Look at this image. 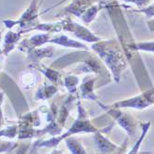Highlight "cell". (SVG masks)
Segmentation results:
<instances>
[{"instance_id": "obj_1", "label": "cell", "mask_w": 154, "mask_h": 154, "mask_svg": "<svg viewBox=\"0 0 154 154\" xmlns=\"http://www.w3.org/2000/svg\"><path fill=\"white\" fill-rule=\"evenodd\" d=\"M91 49L112 73L113 80L119 83L123 72L127 67L126 55L120 43L116 39H101L92 44Z\"/></svg>"}, {"instance_id": "obj_2", "label": "cell", "mask_w": 154, "mask_h": 154, "mask_svg": "<svg viewBox=\"0 0 154 154\" xmlns=\"http://www.w3.org/2000/svg\"><path fill=\"white\" fill-rule=\"evenodd\" d=\"M77 118L72 123L71 127L65 132V133L58 136V137H51L48 139L41 140L35 142V147L37 148H56L60 145V143L64 140L66 137H72L73 135L80 134V133H96V132L102 130L98 129L95 126V125L91 122L89 119L88 113L86 112L85 109L83 107L81 100H78L77 103Z\"/></svg>"}, {"instance_id": "obj_3", "label": "cell", "mask_w": 154, "mask_h": 154, "mask_svg": "<svg viewBox=\"0 0 154 154\" xmlns=\"http://www.w3.org/2000/svg\"><path fill=\"white\" fill-rule=\"evenodd\" d=\"M39 17V1L31 0L30 5L18 20H4L3 23L8 29H12L13 27L18 26L19 32L23 35L25 32H32V29L41 23Z\"/></svg>"}, {"instance_id": "obj_4", "label": "cell", "mask_w": 154, "mask_h": 154, "mask_svg": "<svg viewBox=\"0 0 154 154\" xmlns=\"http://www.w3.org/2000/svg\"><path fill=\"white\" fill-rule=\"evenodd\" d=\"M97 103L115 121L116 124L120 125V127H122L124 129V131L127 134L128 137H136L138 122L135 118V116H133L127 112L123 111V109H118L109 105H105L100 101H98Z\"/></svg>"}, {"instance_id": "obj_5", "label": "cell", "mask_w": 154, "mask_h": 154, "mask_svg": "<svg viewBox=\"0 0 154 154\" xmlns=\"http://www.w3.org/2000/svg\"><path fill=\"white\" fill-rule=\"evenodd\" d=\"M60 23L63 32H71L72 35H73L80 41L94 44L101 40L100 37L96 35L85 25H82L78 23H76L70 16H65L64 19L60 20Z\"/></svg>"}, {"instance_id": "obj_6", "label": "cell", "mask_w": 154, "mask_h": 154, "mask_svg": "<svg viewBox=\"0 0 154 154\" xmlns=\"http://www.w3.org/2000/svg\"><path fill=\"white\" fill-rule=\"evenodd\" d=\"M154 104V88H149L141 92L140 94L112 103L109 106L118 109H145Z\"/></svg>"}, {"instance_id": "obj_7", "label": "cell", "mask_w": 154, "mask_h": 154, "mask_svg": "<svg viewBox=\"0 0 154 154\" xmlns=\"http://www.w3.org/2000/svg\"><path fill=\"white\" fill-rule=\"evenodd\" d=\"M98 1L100 0H72V2L68 6L64 7L61 11L56 16L65 17L72 15L76 18L81 19L86 10Z\"/></svg>"}, {"instance_id": "obj_8", "label": "cell", "mask_w": 154, "mask_h": 154, "mask_svg": "<svg viewBox=\"0 0 154 154\" xmlns=\"http://www.w3.org/2000/svg\"><path fill=\"white\" fill-rule=\"evenodd\" d=\"M112 125L94 133L93 141L95 143L97 154H112L117 149L118 145L112 142L107 137H105L102 134V133H108V132H109L112 130Z\"/></svg>"}, {"instance_id": "obj_9", "label": "cell", "mask_w": 154, "mask_h": 154, "mask_svg": "<svg viewBox=\"0 0 154 154\" xmlns=\"http://www.w3.org/2000/svg\"><path fill=\"white\" fill-rule=\"evenodd\" d=\"M51 37H52V35L48 34V32H43V34L34 35L29 38L21 40L19 43L17 48H19V50L26 53L30 49L41 48L43 46H45L46 44H48Z\"/></svg>"}, {"instance_id": "obj_10", "label": "cell", "mask_w": 154, "mask_h": 154, "mask_svg": "<svg viewBox=\"0 0 154 154\" xmlns=\"http://www.w3.org/2000/svg\"><path fill=\"white\" fill-rule=\"evenodd\" d=\"M48 44H54V45L60 46L63 48H71L78 50H89V48L81 41H77L70 38L66 35H57L52 36L48 42Z\"/></svg>"}, {"instance_id": "obj_11", "label": "cell", "mask_w": 154, "mask_h": 154, "mask_svg": "<svg viewBox=\"0 0 154 154\" xmlns=\"http://www.w3.org/2000/svg\"><path fill=\"white\" fill-rule=\"evenodd\" d=\"M23 34L20 32H13L9 30L5 35L3 41H2V52L5 57H8L19 45V43L21 41Z\"/></svg>"}, {"instance_id": "obj_12", "label": "cell", "mask_w": 154, "mask_h": 154, "mask_svg": "<svg viewBox=\"0 0 154 154\" xmlns=\"http://www.w3.org/2000/svg\"><path fill=\"white\" fill-rule=\"evenodd\" d=\"M97 77H93V78H87L85 81H84L81 85H79V97L83 100H92L98 102V97L95 93V85L97 81Z\"/></svg>"}, {"instance_id": "obj_13", "label": "cell", "mask_w": 154, "mask_h": 154, "mask_svg": "<svg viewBox=\"0 0 154 154\" xmlns=\"http://www.w3.org/2000/svg\"><path fill=\"white\" fill-rule=\"evenodd\" d=\"M54 48L51 47L48 48H32L26 52L27 60L31 64H38L44 59H50L54 55Z\"/></svg>"}, {"instance_id": "obj_14", "label": "cell", "mask_w": 154, "mask_h": 154, "mask_svg": "<svg viewBox=\"0 0 154 154\" xmlns=\"http://www.w3.org/2000/svg\"><path fill=\"white\" fill-rule=\"evenodd\" d=\"M30 67L35 68L37 71L41 72L44 75H45L46 78L53 85H59L60 82H62L61 79V74L58 70H55L51 67H47V66L43 65L41 63L38 64H30Z\"/></svg>"}, {"instance_id": "obj_15", "label": "cell", "mask_w": 154, "mask_h": 154, "mask_svg": "<svg viewBox=\"0 0 154 154\" xmlns=\"http://www.w3.org/2000/svg\"><path fill=\"white\" fill-rule=\"evenodd\" d=\"M58 85H55L53 84L47 85L44 84L39 86L37 89L35 95V100H48L52 98L56 93L58 92Z\"/></svg>"}, {"instance_id": "obj_16", "label": "cell", "mask_w": 154, "mask_h": 154, "mask_svg": "<svg viewBox=\"0 0 154 154\" xmlns=\"http://www.w3.org/2000/svg\"><path fill=\"white\" fill-rule=\"evenodd\" d=\"M151 125V122L150 121H148V122L145 123H140V126H141V134L139 136V137L137 138V140L135 142V144L133 145V147L131 148V149L126 152L125 154H139V149L141 147V144L143 140L145 139L148 132L150 128Z\"/></svg>"}, {"instance_id": "obj_17", "label": "cell", "mask_w": 154, "mask_h": 154, "mask_svg": "<svg viewBox=\"0 0 154 154\" xmlns=\"http://www.w3.org/2000/svg\"><path fill=\"white\" fill-rule=\"evenodd\" d=\"M65 145L72 154H87L82 143L73 137H69L64 139Z\"/></svg>"}, {"instance_id": "obj_18", "label": "cell", "mask_w": 154, "mask_h": 154, "mask_svg": "<svg viewBox=\"0 0 154 154\" xmlns=\"http://www.w3.org/2000/svg\"><path fill=\"white\" fill-rule=\"evenodd\" d=\"M101 9H103V7L100 4V2L98 1L97 3L92 5L88 9L86 10V11L85 12V14L81 18V20H83V23L85 24V26L89 25L92 23V21L96 19L98 12H100Z\"/></svg>"}, {"instance_id": "obj_19", "label": "cell", "mask_w": 154, "mask_h": 154, "mask_svg": "<svg viewBox=\"0 0 154 154\" xmlns=\"http://www.w3.org/2000/svg\"><path fill=\"white\" fill-rule=\"evenodd\" d=\"M32 31H40L44 32H48V34H59V32H62V26L61 23L60 21H56V23H38Z\"/></svg>"}, {"instance_id": "obj_20", "label": "cell", "mask_w": 154, "mask_h": 154, "mask_svg": "<svg viewBox=\"0 0 154 154\" xmlns=\"http://www.w3.org/2000/svg\"><path fill=\"white\" fill-rule=\"evenodd\" d=\"M127 48L129 51H145L154 53V41H146L138 43L127 44Z\"/></svg>"}, {"instance_id": "obj_21", "label": "cell", "mask_w": 154, "mask_h": 154, "mask_svg": "<svg viewBox=\"0 0 154 154\" xmlns=\"http://www.w3.org/2000/svg\"><path fill=\"white\" fill-rule=\"evenodd\" d=\"M62 83L65 88L70 93V95H74L76 94L77 89H78L80 79L75 75H69L62 80Z\"/></svg>"}, {"instance_id": "obj_22", "label": "cell", "mask_w": 154, "mask_h": 154, "mask_svg": "<svg viewBox=\"0 0 154 154\" xmlns=\"http://www.w3.org/2000/svg\"><path fill=\"white\" fill-rule=\"evenodd\" d=\"M18 136V123L0 129V137L13 139Z\"/></svg>"}, {"instance_id": "obj_23", "label": "cell", "mask_w": 154, "mask_h": 154, "mask_svg": "<svg viewBox=\"0 0 154 154\" xmlns=\"http://www.w3.org/2000/svg\"><path fill=\"white\" fill-rule=\"evenodd\" d=\"M20 84L23 85V86L25 89L32 88V86L35 84V74L32 73L30 72H24L23 75L20 76Z\"/></svg>"}, {"instance_id": "obj_24", "label": "cell", "mask_w": 154, "mask_h": 154, "mask_svg": "<svg viewBox=\"0 0 154 154\" xmlns=\"http://www.w3.org/2000/svg\"><path fill=\"white\" fill-rule=\"evenodd\" d=\"M18 147V142L3 140L0 137V154L11 152L15 150Z\"/></svg>"}, {"instance_id": "obj_25", "label": "cell", "mask_w": 154, "mask_h": 154, "mask_svg": "<svg viewBox=\"0 0 154 154\" xmlns=\"http://www.w3.org/2000/svg\"><path fill=\"white\" fill-rule=\"evenodd\" d=\"M134 12H137V13H142L146 16V18L150 19L154 17V2L152 4H150L149 6L143 8H137V9H133Z\"/></svg>"}, {"instance_id": "obj_26", "label": "cell", "mask_w": 154, "mask_h": 154, "mask_svg": "<svg viewBox=\"0 0 154 154\" xmlns=\"http://www.w3.org/2000/svg\"><path fill=\"white\" fill-rule=\"evenodd\" d=\"M126 4H131V5H135L139 8H146L152 4V0H121Z\"/></svg>"}, {"instance_id": "obj_27", "label": "cell", "mask_w": 154, "mask_h": 154, "mask_svg": "<svg viewBox=\"0 0 154 154\" xmlns=\"http://www.w3.org/2000/svg\"><path fill=\"white\" fill-rule=\"evenodd\" d=\"M31 141H29L28 143H21V144L18 145L15 154H32V149H31Z\"/></svg>"}, {"instance_id": "obj_28", "label": "cell", "mask_w": 154, "mask_h": 154, "mask_svg": "<svg viewBox=\"0 0 154 154\" xmlns=\"http://www.w3.org/2000/svg\"><path fill=\"white\" fill-rule=\"evenodd\" d=\"M127 146H128V137L125 138V140L123 141L122 144H121L120 146H118L117 149L112 154H125L126 149H127Z\"/></svg>"}, {"instance_id": "obj_29", "label": "cell", "mask_w": 154, "mask_h": 154, "mask_svg": "<svg viewBox=\"0 0 154 154\" xmlns=\"http://www.w3.org/2000/svg\"><path fill=\"white\" fill-rule=\"evenodd\" d=\"M5 125V120H4V115H3V109L2 107H0V129L3 128Z\"/></svg>"}, {"instance_id": "obj_30", "label": "cell", "mask_w": 154, "mask_h": 154, "mask_svg": "<svg viewBox=\"0 0 154 154\" xmlns=\"http://www.w3.org/2000/svg\"><path fill=\"white\" fill-rule=\"evenodd\" d=\"M66 1H69V0H61V1H60L58 4H56V5H53L51 8H49L48 9H47V10H45V11H43L42 13L44 14V13H47L48 11H49V10H51V9H53V8H57L58 6H60V5H61L62 3H64V2H66Z\"/></svg>"}, {"instance_id": "obj_31", "label": "cell", "mask_w": 154, "mask_h": 154, "mask_svg": "<svg viewBox=\"0 0 154 154\" xmlns=\"http://www.w3.org/2000/svg\"><path fill=\"white\" fill-rule=\"evenodd\" d=\"M4 58H5V56H4V54H3V52H2L1 48H0V69H1L2 65H3V62H4Z\"/></svg>"}, {"instance_id": "obj_32", "label": "cell", "mask_w": 154, "mask_h": 154, "mask_svg": "<svg viewBox=\"0 0 154 154\" xmlns=\"http://www.w3.org/2000/svg\"><path fill=\"white\" fill-rule=\"evenodd\" d=\"M49 154H63V152L61 150H60V149H57L56 148H54L53 150Z\"/></svg>"}, {"instance_id": "obj_33", "label": "cell", "mask_w": 154, "mask_h": 154, "mask_svg": "<svg viewBox=\"0 0 154 154\" xmlns=\"http://www.w3.org/2000/svg\"><path fill=\"white\" fill-rule=\"evenodd\" d=\"M4 96H5V93H4V92H0V107H1V105H2V103H3Z\"/></svg>"}, {"instance_id": "obj_34", "label": "cell", "mask_w": 154, "mask_h": 154, "mask_svg": "<svg viewBox=\"0 0 154 154\" xmlns=\"http://www.w3.org/2000/svg\"><path fill=\"white\" fill-rule=\"evenodd\" d=\"M139 154H154V151H139Z\"/></svg>"}, {"instance_id": "obj_35", "label": "cell", "mask_w": 154, "mask_h": 154, "mask_svg": "<svg viewBox=\"0 0 154 154\" xmlns=\"http://www.w3.org/2000/svg\"><path fill=\"white\" fill-rule=\"evenodd\" d=\"M2 41H3V35H2V32L0 31V46H1Z\"/></svg>"}, {"instance_id": "obj_36", "label": "cell", "mask_w": 154, "mask_h": 154, "mask_svg": "<svg viewBox=\"0 0 154 154\" xmlns=\"http://www.w3.org/2000/svg\"><path fill=\"white\" fill-rule=\"evenodd\" d=\"M100 1H109V0H100Z\"/></svg>"}, {"instance_id": "obj_37", "label": "cell", "mask_w": 154, "mask_h": 154, "mask_svg": "<svg viewBox=\"0 0 154 154\" xmlns=\"http://www.w3.org/2000/svg\"><path fill=\"white\" fill-rule=\"evenodd\" d=\"M0 72H1V69H0Z\"/></svg>"}]
</instances>
